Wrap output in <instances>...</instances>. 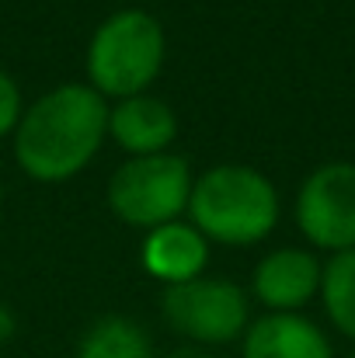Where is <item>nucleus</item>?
<instances>
[{
  "instance_id": "1",
  "label": "nucleus",
  "mask_w": 355,
  "mask_h": 358,
  "mask_svg": "<svg viewBox=\"0 0 355 358\" xmlns=\"http://www.w3.org/2000/svg\"><path fill=\"white\" fill-rule=\"evenodd\" d=\"M109 136V101L91 84L46 91L14 129L18 167L42 185L77 178Z\"/></svg>"
},
{
  "instance_id": "2",
  "label": "nucleus",
  "mask_w": 355,
  "mask_h": 358,
  "mask_svg": "<svg viewBox=\"0 0 355 358\" xmlns=\"http://www.w3.org/2000/svg\"><path fill=\"white\" fill-rule=\"evenodd\" d=\"M188 216L206 240L251 247L275 230L279 192L261 171L247 164H220L195 178Z\"/></svg>"
},
{
  "instance_id": "3",
  "label": "nucleus",
  "mask_w": 355,
  "mask_h": 358,
  "mask_svg": "<svg viewBox=\"0 0 355 358\" xmlns=\"http://www.w3.org/2000/svg\"><path fill=\"white\" fill-rule=\"evenodd\" d=\"M167 38L153 14L146 10H116L109 14L88 45V80L109 101H125L143 94L164 66Z\"/></svg>"
},
{
  "instance_id": "4",
  "label": "nucleus",
  "mask_w": 355,
  "mask_h": 358,
  "mask_svg": "<svg viewBox=\"0 0 355 358\" xmlns=\"http://www.w3.org/2000/svg\"><path fill=\"white\" fill-rule=\"evenodd\" d=\"M192 167L178 153L129 157L109 181V209L125 227L157 230L188 213Z\"/></svg>"
},
{
  "instance_id": "5",
  "label": "nucleus",
  "mask_w": 355,
  "mask_h": 358,
  "mask_svg": "<svg viewBox=\"0 0 355 358\" xmlns=\"http://www.w3.org/2000/svg\"><path fill=\"white\" fill-rule=\"evenodd\" d=\"M160 313L167 327L195 345H230L251 327L247 292L230 278H192L164 285Z\"/></svg>"
},
{
  "instance_id": "6",
  "label": "nucleus",
  "mask_w": 355,
  "mask_h": 358,
  "mask_svg": "<svg viewBox=\"0 0 355 358\" xmlns=\"http://www.w3.org/2000/svg\"><path fill=\"white\" fill-rule=\"evenodd\" d=\"M296 227L317 250H355V164L331 160L307 174L296 195Z\"/></svg>"
},
{
  "instance_id": "7",
  "label": "nucleus",
  "mask_w": 355,
  "mask_h": 358,
  "mask_svg": "<svg viewBox=\"0 0 355 358\" xmlns=\"http://www.w3.org/2000/svg\"><path fill=\"white\" fill-rule=\"evenodd\" d=\"M321 271L324 264L310 250L279 247L258 261L251 289L272 313H296L321 296Z\"/></svg>"
},
{
  "instance_id": "8",
  "label": "nucleus",
  "mask_w": 355,
  "mask_h": 358,
  "mask_svg": "<svg viewBox=\"0 0 355 358\" xmlns=\"http://www.w3.org/2000/svg\"><path fill=\"white\" fill-rule=\"evenodd\" d=\"M240 341V358H335L328 334L300 313H265Z\"/></svg>"
},
{
  "instance_id": "9",
  "label": "nucleus",
  "mask_w": 355,
  "mask_h": 358,
  "mask_svg": "<svg viewBox=\"0 0 355 358\" xmlns=\"http://www.w3.org/2000/svg\"><path fill=\"white\" fill-rule=\"evenodd\" d=\"M139 261L146 268V275H153L164 285H178V282H192L202 275L206 261H209V240L202 237L192 223H164L157 230H150L143 240Z\"/></svg>"
},
{
  "instance_id": "10",
  "label": "nucleus",
  "mask_w": 355,
  "mask_h": 358,
  "mask_svg": "<svg viewBox=\"0 0 355 358\" xmlns=\"http://www.w3.org/2000/svg\"><path fill=\"white\" fill-rule=\"evenodd\" d=\"M109 132L118 146L132 157H153L167 153V146L178 136V119L171 105L150 94H136L109 108Z\"/></svg>"
},
{
  "instance_id": "11",
  "label": "nucleus",
  "mask_w": 355,
  "mask_h": 358,
  "mask_svg": "<svg viewBox=\"0 0 355 358\" xmlns=\"http://www.w3.org/2000/svg\"><path fill=\"white\" fill-rule=\"evenodd\" d=\"M321 303L335 331L355 341V250L328 257L321 271Z\"/></svg>"
},
{
  "instance_id": "12",
  "label": "nucleus",
  "mask_w": 355,
  "mask_h": 358,
  "mask_svg": "<svg viewBox=\"0 0 355 358\" xmlns=\"http://www.w3.org/2000/svg\"><path fill=\"white\" fill-rule=\"evenodd\" d=\"M74 358H153V348L139 324L125 317H105L81 338Z\"/></svg>"
},
{
  "instance_id": "13",
  "label": "nucleus",
  "mask_w": 355,
  "mask_h": 358,
  "mask_svg": "<svg viewBox=\"0 0 355 358\" xmlns=\"http://www.w3.org/2000/svg\"><path fill=\"white\" fill-rule=\"evenodd\" d=\"M18 122H21V91H18V84L0 70V136L14 132Z\"/></svg>"
},
{
  "instance_id": "14",
  "label": "nucleus",
  "mask_w": 355,
  "mask_h": 358,
  "mask_svg": "<svg viewBox=\"0 0 355 358\" xmlns=\"http://www.w3.org/2000/svg\"><path fill=\"white\" fill-rule=\"evenodd\" d=\"M167 358H216V355H209V352H206V348H199V345H185V348L171 352Z\"/></svg>"
},
{
  "instance_id": "15",
  "label": "nucleus",
  "mask_w": 355,
  "mask_h": 358,
  "mask_svg": "<svg viewBox=\"0 0 355 358\" xmlns=\"http://www.w3.org/2000/svg\"><path fill=\"white\" fill-rule=\"evenodd\" d=\"M11 334H14V320H11L7 310H0V341H7Z\"/></svg>"
},
{
  "instance_id": "16",
  "label": "nucleus",
  "mask_w": 355,
  "mask_h": 358,
  "mask_svg": "<svg viewBox=\"0 0 355 358\" xmlns=\"http://www.w3.org/2000/svg\"><path fill=\"white\" fill-rule=\"evenodd\" d=\"M0 206H4V185H0Z\"/></svg>"
},
{
  "instance_id": "17",
  "label": "nucleus",
  "mask_w": 355,
  "mask_h": 358,
  "mask_svg": "<svg viewBox=\"0 0 355 358\" xmlns=\"http://www.w3.org/2000/svg\"><path fill=\"white\" fill-rule=\"evenodd\" d=\"M349 358H355V352H352V355H349Z\"/></svg>"
}]
</instances>
